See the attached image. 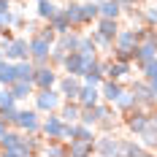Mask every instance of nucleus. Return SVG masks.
<instances>
[{
	"label": "nucleus",
	"mask_w": 157,
	"mask_h": 157,
	"mask_svg": "<svg viewBox=\"0 0 157 157\" xmlns=\"http://www.w3.org/2000/svg\"><path fill=\"white\" fill-rule=\"evenodd\" d=\"M138 141H141L144 146L149 149V152H152V149H157V114L149 119V125H146L141 133H138Z\"/></svg>",
	"instance_id": "nucleus-14"
},
{
	"label": "nucleus",
	"mask_w": 157,
	"mask_h": 157,
	"mask_svg": "<svg viewBox=\"0 0 157 157\" xmlns=\"http://www.w3.org/2000/svg\"><path fill=\"white\" fill-rule=\"evenodd\" d=\"M98 16H100V6H98V0H87V3H81V19H84V25H95Z\"/></svg>",
	"instance_id": "nucleus-28"
},
{
	"label": "nucleus",
	"mask_w": 157,
	"mask_h": 157,
	"mask_svg": "<svg viewBox=\"0 0 157 157\" xmlns=\"http://www.w3.org/2000/svg\"><path fill=\"white\" fill-rule=\"evenodd\" d=\"M0 155H6V157H27V155H33L30 146H27V133L19 130V127H8L6 136L0 138Z\"/></svg>",
	"instance_id": "nucleus-1"
},
{
	"label": "nucleus",
	"mask_w": 157,
	"mask_h": 157,
	"mask_svg": "<svg viewBox=\"0 0 157 157\" xmlns=\"http://www.w3.org/2000/svg\"><path fill=\"white\" fill-rule=\"evenodd\" d=\"M14 27H0V41H11V38H14Z\"/></svg>",
	"instance_id": "nucleus-41"
},
{
	"label": "nucleus",
	"mask_w": 157,
	"mask_h": 157,
	"mask_svg": "<svg viewBox=\"0 0 157 157\" xmlns=\"http://www.w3.org/2000/svg\"><path fill=\"white\" fill-rule=\"evenodd\" d=\"M63 11H65L68 22H71L73 27H81V25H84V19H81V3H68Z\"/></svg>",
	"instance_id": "nucleus-31"
},
{
	"label": "nucleus",
	"mask_w": 157,
	"mask_h": 157,
	"mask_svg": "<svg viewBox=\"0 0 157 157\" xmlns=\"http://www.w3.org/2000/svg\"><path fill=\"white\" fill-rule=\"evenodd\" d=\"M155 57H157V46L149 44V41H141L138 49H136V65L141 68V65H146L149 60H155Z\"/></svg>",
	"instance_id": "nucleus-19"
},
{
	"label": "nucleus",
	"mask_w": 157,
	"mask_h": 157,
	"mask_svg": "<svg viewBox=\"0 0 157 157\" xmlns=\"http://www.w3.org/2000/svg\"><path fill=\"white\" fill-rule=\"evenodd\" d=\"M114 49L136 52V49H138V38H136V30H133V27H125V30H119V33H117V38H114Z\"/></svg>",
	"instance_id": "nucleus-12"
},
{
	"label": "nucleus",
	"mask_w": 157,
	"mask_h": 157,
	"mask_svg": "<svg viewBox=\"0 0 157 157\" xmlns=\"http://www.w3.org/2000/svg\"><path fill=\"white\" fill-rule=\"evenodd\" d=\"M130 90L136 92V100H138V106L141 109H149V111H155L157 109V98H155V92H152V87H149V81L146 78H136L133 84H130Z\"/></svg>",
	"instance_id": "nucleus-4"
},
{
	"label": "nucleus",
	"mask_w": 157,
	"mask_h": 157,
	"mask_svg": "<svg viewBox=\"0 0 157 157\" xmlns=\"http://www.w3.org/2000/svg\"><path fill=\"white\" fill-rule=\"evenodd\" d=\"M122 155H127V157H144V155H149V149H146L138 138H122Z\"/></svg>",
	"instance_id": "nucleus-22"
},
{
	"label": "nucleus",
	"mask_w": 157,
	"mask_h": 157,
	"mask_svg": "<svg viewBox=\"0 0 157 157\" xmlns=\"http://www.w3.org/2000/svg\"><path fill=\"white\" fill-rule=\"evenodd\" d=\"M57 11H60V8H57L54 0H38V3H35V16H38L41 22H49Z\"/></svg>",
	"instance_id": "nucleus-25"
},
{
	"label": "nucleus",
	"mask_w": 157,
	"mask_h": 157,
	"mask_svg": "<svg viewBox=\"0 0 157 157\" xmlns=\"http://www.w3.org/2000/svg\"><path fill=\"white\" fill-rule=\"evenodd\" d=\"M81 78H84L87 84H98V87H100V81L106 78L100 60H95V63H90V65H87V68H84V73H81Z\"/></svg>",
	"instance_id": "nucleus-17"
},
{
	"label": "nucleus",
	"mask_w": 157,
	"mask_h": 157,
	"mask_svg": "<svg viewBox=\"0 0 157 157\" xmlns=\"http://www.w3.org/2000/svg\"><path fill=\"white\" fill-rule=\"evenodd\" d=\"M95 155H103V157H117L122 155V138L111 136V133H103L95 138Z\"/></svg>",
	"instance_id": "nucleus-7"
},
{
	"label": "nucleus",
	"mask_w": 157,
	"mask_h": 157,
	"mask_svg": "<svg viewBox=\"0 0 157 157\" xmlns=\"http://www.w3.org/2000/svg\"><path fill=\"white\" fill-rule=\"evenodd\" d=\"M84 68H87V63H84L81 52H68V57H65V63H63V71H65V73L81 76V73H84Z\"/></svg>",
	"instance_id": "nucleus-15"
},
{
	"label": "nucleus",
	"mask_w": 157,
	"mask_h": 157,
	"mask_svg": "<svg viewBox=\"0 0 157 157\" xmlns=\"http://www.w3.org/2000/svg\"><path fill=\"white\" fill-rule=\"evenodd\" d=\"M27 3H38V0H27Z\"/></svg>",
	"instance_id": "nucleus-46"
},
{
	"label": "nucleus",
	"mask_w": 157,
	"mask_h": 157,
	"mask_svg": "<svg viewBox=\"0 0 157 157\" xmlns=\"http://www.w3.org/2000/svg\"><path fill=\"white\" fill-rule=\"evenodd\" d=\"M3 60H6V54H3V46H0V63H3Z\"/></svg>",
	"instance_id": "nucleus-45"
},
{
	"label": "nucleus",
	"mask_w": 157,
	"mask_h": 157,
	"mask_svg": "<svg viewBox=\"0 0 157 157\" xmlns=\"http://www.w3.org/2000/svg\"><path fill=\"white\" fill-rule=\"evenodd\" d=\"M8 127H11V125H8V122H6V119H3V117H0V138H3V136H6V130H8Z\"/></svg>",
	"instance_id": "nucleus-43"
},
{
	"label": "nucleus",
	"mask_w": 157,
	"mask_h": 157,
	"mask_svg": "<svg viewBox=\"0 0 157 157\" xmlns=\"http://www.w3.org/2000/svg\"><path fill=\"white\" fill-rule=\"evenodd\" d=\"M0 117L8 122L11 127H16V119H19V109L16 106H11V109H6V111H0Z\"/></svg>",
	"instance_id": "nucleus-37"
},
{
	"label": "nucleus",
	"mask_w": 157,
	"mask_h": 157,
	"mask_svg": "<svg viewBox=\"0 0 157 157\" xmlns=\"http://www.w3.org/2000/svg\"><path fill=\"white\" fill-rule=\"evenodd\" d=\"M16 81V63L14 60H3L0 63V87H11Z\"/></svg>",
	"instance_id": "nucleus-24"
},
{
	"label": "nucleus",
	"mask_w": 157,
	"mask_h": 157,
	"mask_svg": "<svg viewBox=\"0 0 157 157\" xmlns=\"http://www.w3.org/2000/svg\"><path fill=\"white\" fill-rule=\"evenodd\" d=\"M57 81H60V76H57V68L52 63L38 65V71H35V90H52V87H57Z\"/></svg>",
	"instance_id": "nucleus-10"
},
{
	"label": "nucleus",
	"mask_w": 157,
	"mask_h": 157,
	"mask_svg": "<svg viewBox=\"0 0 157 157\" xmlns=\"http://www.w3.org/2000/svg\"><path fill=\"white\" fill-rule=\"evenodd\" d=\"M95 30L100 33V35H106V38H117V33L122 30L119 27V19H109V16H98V22H95Z\"/></svg>",
	"instance_id": "nucleus-16"
},
{
	"label": "nucleus",
	"mask_w": 157,
	"mask_h": 157,
	"mask_svg": "<svg viewBox=\"0 0 157 157\" xmlns=\"http://www.w3.org/2000/svg\"><path fill=\"white\" fill-rule=\"evenodd\" d=\"M144 16H146V25L157 27V6H152V8H144Z\"/></svg>",
	"instance_id": "nucleus-39"
},
{
	"label": "nucleus",
	"mask_w": 157,
	"mask_h": 157,
	"mask_svg": "<svg viewBox=\"0 0 157 157\" xmlns=\"http://www.w3.org/2000/svg\"><path fill=\"white\" fill-rule=\"evenodd\" d=\"M149 87H152V92H155V98H157V76L149 78Z\"/></svg>",
	"instance_id": "nucleus-44"
},
{
	"label": "nucleus",
	"mask_w": 157,
	"mask_h": 157,
	"mask_svg": "<svg viewBox=\"0 0 157 157\" xmlns=\"http://www.w3.org/2000/svg\"><path fill=\"white\" fill-rule=\"evenodd\" d=\"M63 127H65V119L60 117V111H52L41 122V133L46 136V141H63Z\"/></svg>",
	"instance_id": "nucleus-5"
},
{
	"label": "nucleus",
	"mask_w": 157,
	"mask_h": 157,
	"mask_svg": "<svg viewBox=\"0 0 157 157\" xmlns=\"http://www.w3.org/2000/svg\"><path fill=\"white\" fill-rule=\"evenodd\" d=\"M117 3L122 6V11H125V8H133V6H138V0H117Z\"/></svg>",
	"instance_id": "nucleus-42"
},
{
	"label": "nucleus",
	"mask_w": 157,
	"mask_h": 157,
	"mask_svg": "<svg viewBox=\"0 0 157 157\" xmlns=\"http://www.w3.org/2000/svg\"><path fill=\"white\" fill-rule=\"evenodd\" d=\"M141 73H144V78H146V81L157 76V57H155V60H149L146 65H141Z\"/></svg>",
	"instance_id": "nucleus-38"
},
{
	"label": "nucleus",
	"mask_w": 157,
	"mask_h": 157,
	"mask_svg": "<svg viewBox=\"0 0 157 157\" xmlns=\"http://www.w3.org/2000/svg\"><path fill=\"white\" fill-rule=\"evenodd\" d=\"M49 25H52V27L57 30V35H63V33L73 30V25L68 22V16H65V11H63V8H60L57 14H54V16H52V19H49Z\"/></svg>",
	"instance_id": "nucleus-30"
},
{
	"label": "nucleus",
	"mask_w": 157,
	"mask_h": 157,
	"mask_svg": "<svg viewBox=\"0 0 157 157\" xmlns=\"http://www.w3.org/2000/svg\"><path fill=\"white\" fill-rule=\"evenodd\" d=\"M90 38L95 41V46H98V49H106V52H109V49H114V41H111V38H106V35H100L98 30H90Z\"/></svg>",
	"instance_id": "nucleus-35"
},
{
	"label": "nucleus",
	"mask_w": 157,
	"mask_h": 157,
	"mask_svg": "<svg viewBox=\"0 0 157 157\" xmlns=\"http://www.w3.org/2000/svg\"><path fill=\"white\" fill-rule=\"evenodd\" d=\"M11 92H14L16 100H27L35 95V81H22V78H16L14 84H11Z\"/></svg>",
	"instance_id": "nucleus-20"
},
{
	"label": "nucleus",
	"mask_w": 157,
	"mask_h": 157,
	"mask_svg": "<svg viewBox=\"0 0 157 157\" xmlns=\"http://www.w3.org/2000/svg\"><path fill=\"white\" fill-rule=\"evenodd\" d=\"M33 100H35V109L41 111V114H52V111H60L65 98L57 87H52V90H35Z\"/></svg>",
	"instance_id": "nucleus-2"
},
{
	"label": "nucleus",
	"mask_w": 157,
	"mask_h": 157,
	"mask_svg": "<svg viewBox=\"0 0 157 157\" xmlns=\"http://www.w3.org/2000/svg\"><path fill=\"white\" fill-rule=\"evenodd\" d=\"M100 6V16H109V19H119L122 16V6L117 0H98Z\"/></svg>",
	"instance_id": "nucleus-29"
},
{
	"label": "nucleus",
	"mask_w": 157,
	"mask_h": 157,
	"mask_svg": "<svg viewBox=\"0 0 157 157\" xmlns=\"http://www.w3.org/2000/svg\"><path fill=\"white\" fill-rule=\"evenodd\" d=\"M35 71H38V65L33 60H19L16 63V78H22V81H35Z\"/></svg>",
	"instance_id": "nucleus-27"
},
{
	"label": "nucleus",
	"mask_w": 157,
	"mask_h": 157,
	"mask_svg": "<svg viewBox=\"0 0 157 157\" xmlns=\"http://www.w3.org/2000/svg\"><path fill=\"white\" fill-rule=\"evenodd\" d=\"M0 46H3V54H6V60H30V38H22V35H14L11 41H0Z\"/></svg>",
	"instance_id": "nucleus-3"
},
{
	"label": "nucleus",
	"mask_w": 157,
	"mask_h": 157,
	"mask_svg": "<svg viewBox=\"0 0 157 157\" xmlns=\"http://www.w3.org/2000/svg\"><path fill=\"white\" fill-rule=\"evenodd\" d=\"M41 111L38 109H19V119H16V127L25 130V133H41Z\"/></svg>",
	"instance_id": "nucleus-8"
},
{
	"label": "nucleus",
	"mask_w": 157,
	"mask_h": 157,
	"mask_svg": "<svg viewBox=\"0 0 157 157\" xmlns=\"http://www.w3.org/2000/svg\"><path fill=\"white\" fill-rule=\"evenodd\" d=\"M41 155H46V157H65L68 155V144L63 146V141H46V146H44Z\"/></svg>",
	"instance_id": "nucleus-32"
},
{
	"label": "nucleus",
	"mask_w": 157,
	"mask_h": 157,
	"mask_svg": "<svg viewBox=\"0 0 157 157\" xmlns=\"http://www.w3.org/2000/svg\"><path fill=\"white\" fill-rule=\"evenodd\" d=\"M114 109L119 111V114H127V111H133V109H138V100H136V92L133 90H127L125 87V92L117 98V103H114Z\"/></svg>",
	"instance_id": "nucleus-18"
},
{
	"label": "nucleus",
	"mask_w": 157,
	"mask_h": 157,
	"mask_svg": "<svg viewBox=\"0 0 157 157\" xmlns=\"http://www.w3.org/2000/svg\"><path fill=\"white\" fill-rule=\"evenodd\" d=\"M52 46H54V44H49L46 38H41L38 33H33L30 35V60L35 65H46L49 54H52Z\"/></svg>",
	"instance_id": "nucleus-6"
},
{
	"label": "nucleus",
	"mask_w": 157,
	"mask_h": 157,
	"mask_svg": "<svg viewBox=\"0 0 157 157\" xmlns=\"http://www.w3.org/2000/svg\"><path fill=\"white\" fill-rule=\"evenodd\" d=\"M122 92H125V84H122V81H117V78H103V81H100V98H103L106 103H111V106L117 103V98Z\"/></svg>",
	"instance_id": "nucleus-11"
},
{
	"label": "nucleus",
	"mask_w": 157,
	"mask_h": 157,
	"mask_svg": "<svg viewBox=\"0 0 157 157\" xmlns=\"http://www.w3.org/2000/svg\"><path fill=\"white\" fill-rule=\"evenodd\" d=\"M68 155H73V157H90V155H95V144L73 138V141H68Z\"/></svg>",
	"instance_id": "nucleus-23"
},
{
	"label": "nucleus",
	"mask_w": 157,
	"mask_h": 157,
	"mask_svg": "<svg viewBox=\"0 0 157 157\" xmlns=\"http://www.w3.org/2000/svg\"><path fill=\"white\" fill-rule=\"evenodd\" d=\"M19 100L14 98V92H11V87H0V111L11 109V106H16Z\"/></svg>",
	"instance_id": "nucleus-33"
},
{
	"label": "nucleus",
	"mask_w": 157,
	"mask_h": 157,
	"mask_svg": "<svg viewBox=\"0 0 157 157\" xmlns=\"http://www.w3.org/2000/svg\"><path fill=\"white\" fill-rule=\"evenodd\" d=\"M57 44L65 49V52H78V44H81V35L76 33V27L73 30H68V33H63L60 38H57Z\"/></svg>",
	"instance_id": "nucleus-26"
},
{
	"label": "nucleus",
	"mask_w": 157,
	"mask_h": 157,
	"mask_svg": "<svg viewBox=\"0 0 157 157\" xmlns=\"http://www.w3.org/2000/svg\"><path fill=\"white\" fill-rule=\"evenodd\" d=\"M81 106H95V103H100L103 98H100V87L98 84H81V92H78V98H76Z\"/></svg>",
	"instance_id": "nucleus-13"
},
{
	"label": "nucleus",
	"mask_w": 157,
	"mask_h": 157,
	"mask_svg": "<svg viewBox=\"0 0 157 157\" xmlns=\"http://www.w3.org/2000/svg\"><path fill=\"white\" fill-rule=\"evenodd\" d=\"M60 117H63L65 122H78V117H81V103H78V100H63Z\"/></svg>",
	"instance_id": "nucleus-21"
},
{
	"label": "nucleus",
	"mask_w": 157,
	"mask_h": 157,
	"mask_svg": "<svg viewBox=\"0 0 157 157\" xmlns=\"http://www.w3.org/2000/svg\"><path fill=\"white\" fill-rule=\"evenodd\" d=\"M38 35H41V38H46L49 44H57V38H60V35H57V30H54L49 22L44 25V27H38Z\"/></svg>",
	"instance_id": "nucleus-36"
},
{
	"label": "nucleus",
	"mask_w": 157,
	"mask_h": 157,
	"mask_svg": "<svg viewBox=\"0 0 157 157\" xmlns=\"http://www.w3.org/2000/svg\"><path fill=\"white\" fill-rule=\"evenodd\" d=\"M65 57H68V52H65L60 44H54V46H52V54H49V63L54 65V68H63Z\"/></svg>",
	"instance_id": "nucleus-34"
},
{
	"label": "nucleus",
	"mask_w": 157,
	"mask_h": 157,
	"mask_svg": "<svg viewBox=\"0 0 157 157\" xmlns=\"http://www.w3.org/2000/svg\"><path fill=\"white\" fill-rule=\"evenodd\" d=\"M81 84H84V78H81V76L65 73V76H60V81H57V90L63 92L65 100H76L78 92H81Z\"/></svg>",
	"instance_id": "nucleus-9"
},
{
	"label": "nucleus",
	"mask_w": 157,
	"mask_h": 157,
	"mask_svg": "<svg viewBox=\"0 0 157 157\" xmlns=\"http://www.w3.org/2000/svg\"><path fill=\"white\" fill-rule=\"evenodd\" d=\"M146 41L157 46V27H152V25H149V30H146Z\"/></svg>",
	"instance_id": "nucleus-40"
}]
</instances>
